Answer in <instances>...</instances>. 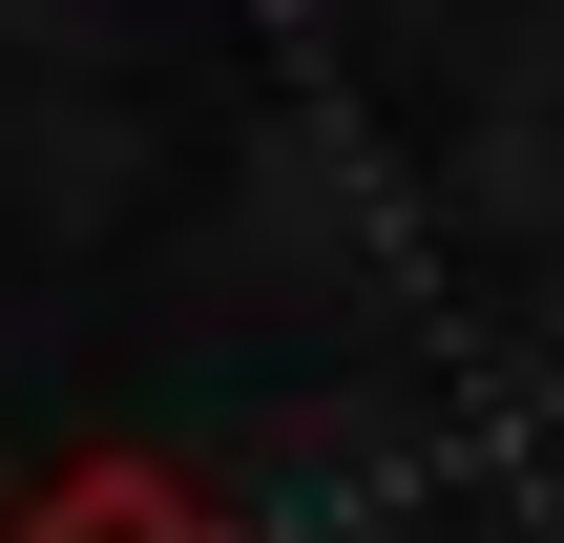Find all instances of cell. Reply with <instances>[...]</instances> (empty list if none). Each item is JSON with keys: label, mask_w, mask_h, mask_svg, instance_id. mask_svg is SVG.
Listing matches in <instances>:
<instances>
[{"label": "cell", "mask_w": 564, "mask_h": 543, "mask_svg": "<svg viewBox=\"0 0 564 543\" xmlns=\"http://www.w3.org/2000/svg\"><path fill=\"white\" fill-rule=\"evenodd\" d=\"M21 543H209V502H188L167 460H63V481L21 502Z\"/></svg>", "instance_id": "1"}]
</instances>
